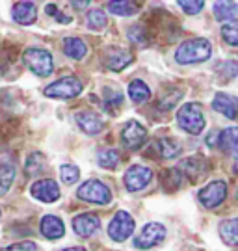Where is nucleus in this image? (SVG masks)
I'll return each mask as SVG.
<instances>
[{
    "label": "nucleus",
    "instance_id": "1",
    "mask_svg": "<svg viewBox=\"0 0 238 251\" xmlns=\"http://www.w3.org/2000/svg\"><path fill=\"white\" fill-rule=\"evenodd\" d=\"M212 56V45L205 37H194L181 43L175 50V62L181 65H192V63H203Z\"/></svg>",
    "mask_w": 238,
    "mask_h": 251
},
{
    "label": "nucleus",
    "instance_id": "2",
    "mask_svg": "<svg viewBox=\"0 0 238 251\" xmlns=\"http://www.w3.org/2000/svg\"><path fill=\"white\" fill-rule=\"evenodd\" d=\"M23 62L26 63V67L32 73H35L37 76H49L54 69L53 63V54L45 49H39V47H32V49H26L25 54H23Z\"/></svg>",
    "mask_w": 238,
    "mask_h": 251
},
{
    "label": "nucleus",
    "instance_id": "3",
    "mask_svg": "<svg viewBox=\"0 0 238 251\" xmlns=\"http://www.w3.org/2000/svg\"><path fill=\"white\" fill-rule=\"evenodd\" d=\"M177 123L179 126L186 130L188 134H199L205 128V117L199 104L194 102H188L185 106L179 108V114H177Z\"/></svg>",
    "mask_w": 238,
    "mask_h": 251
},
{
    "label": "nucleus",
    "instance_id": "4",
    "mask_svg": "<svg viewBox=\"0 0 238 251\" xmlns=\"http://www.w3.org/2000/svg\"><path fill=\"white\" fill-rule=\"evenodd\" d=\"M77 196L84 201H89V203H95V205H108L112 201V192L106 186L105 182H101L97 179L86 180L80 184Z\"/></svg>",
    "mask_w": 238,
    "mask_h": 251
},
{
    "label": "nucleus",
    "instance_id": "5",
    "mask_svg": "<svg viewBox=\"0 0 238 251\" xmlns=\"http://www.w3.org/2000/svg\"><path fill=\"white\" fill-rule=\"evenodd\" d=\"M82 93V82L75 76H63L45 88V95L51 99H73Z\"/></svg>",
    "mask_w": 238,
    "mask_h": 251
},
{
    "label": "nucleus",
    "instance_id": "6",
    "mask_svg": "<svg viewBox=\"0 0 238 251\" xmlns=\"http://www.w3.org/2000/svg\"><path fill=\"white\" fill-rule=\"evenodd\" d=\"M164 238H166V227L157 222H151L141 227L138 236L134 238V246L138 250H149V248H155L160 242H164Z\"/></svg>",
    "mask_w": 238,
    "mask_h": 251
},
{
    "label": "nucleus",
    "instance_id": "7",
    "mask_svg": "<svg viewBox=\"0 0 238 251\" xmlns=\"http://www.w3.org/2000/svg\"><path fill=\"white\" fill-rule=\"evenodd\" d=\"M197 198H199V201H201V205L205 208H216L227 198V184L223 180H212V182H209L207 186L199 190Z\"/></svg>",
    "mask_w": 238,
    "mask_h": 251
},
{
    "label": "nucleus",
    "instance_id": "8",
    "mask_svg": "<svg viewBox=\"0 0 238 251\" xmlns=\"http://www.w3.org/2000/svg\"><path fill=\"white\" fill-rule=\"evenodd\" d=\"M134 233V218L125 210H119L108 225V234L115 242H123Z\"/></svg>",
    "mask_w": 238,
    "mask_h": 251
},
{
    "label": "nucleus",
    "instance_id": "9",
    "mask_svg": "<svg viewBox=\"0 0 238 251\" xmlns=\"http://www.w3.org/2000/svg\"><path fill=\"white\" fill-rule=\"evenodd\" d=\"M121 142L127 149L138 151L147 142V128L140 121H129L121 130Z\"/></svg>",
    "mask_w": 238,
    "mask_h": 251
},
{
    "label": "nucleus",
    "instance_id": "10",
    "mask_svg": "<svg viewBox=\"0 0 238 251\" xmlns=\"http://www.w3.org/2000/svg\"><path fill=\"white\" fill-rule=\"evenodd\" d=\"M153 179V171L145 166H131L123 177V182L129 192H140Z\"/></svg>",
    "mask_w": 238,
    "mask_h": 251
},
{
    "label": "nucleus",
    "instance_id": "11",
    "mask_svg": "<svg viewBox=\"0 0 238 251\" xmlns=\"http://www.w3.org/2000/svg\"><path fill=\"white\" fill-rule=\"evenodd\" d=\"M30 194H32L35 199H39V201L54 203L56 199L60 198V186H58V182L53 179H41L32 184Z\"/></svg>",
    "mask_w": 238,
    "mask_h": 251
},
{
    "label": "nucleus",
    "instance_id": "12",
    "mask_svg": "<svg viewBox=\"0 0 238 251\" xmlns=\"http://www.w3.org/2000/svg\"><path fill=\"white\" fill-rule=\"evenodd\" d=\"M75 121H77V125L89 136L99 134V132H103V128H105L103 117L99 116L97 112H93V110H86V112L75 114Z\"/></svg>",
    "mask_w": 238,
    "mask_h": 251
},
{
    "label": "nucleus",
    "instance_id": "13",
    "mask_svg": "<svg viewBox=\"0 0 238 251\" xmlns=\"http://www.w3.org/2000/svg\"><path fill=\"white\" fill-rule=\"evenodd\" d=\"M101 227V220L95 214H79L73 218V231L79 236H91Z\"/></svg>",
    "mask_w": 238,
    "mask_h": 251
},
{
    "label": "nucleus",
    "instance_id": "14",
    "mask_svg": "<svg viewBox=\"0 0 238 251\" xmlns=\"http://www.w3.org/2000/svg\"><path fill=\"white\" fill-rule=\"evenodd\" d=\"M212 108L229 119H237V97H233L229 93H216V97L212 100Z\"/></svg>",
    "mask_w": 238,
    "mask_h": 251
},
{
    "label": "nucleus",
    "instance_id": "15",
    "mask_svg": "<svg viewBox=\"0 0 238 251\" xmlns=\"http://www.w3.org/2000/svg\"><path fill=\"white\" fill-rule=\"evenodd\" d=\"M65 233L63 222L58 216H45L41 220V234L49 240H58Z\"/></svg>",
    "mask_w": 238,
    "mask_h": 251
},
{
    "label": "nucleus",
    "instance_id": "16",
    "mask_svg": "<svg viewBox=\"0 0 238 251\" xmlns=\"http://www.w3.org/2000/svg\"><path fill=\"white\" fill-rule=\"evenodd\" d=\"M177 170L181 171V175L186 173L190 179H197V177H201L205 171L209 170V166H207V162L201 156H192V158H186V160L181 162L177 166Z\"/></svg>",
    "mask_w": 238,
    "mask_h": 251
},
{
    "label": "nucleus",
    "instance_id": "17",
    "mask_svg": "<svg viewBox=\"0 0 238 251\" xmlns=\"http://www.w3.org/2000/svg\"><path fill=\"white\" fill-rule=\"evenodd\" d=\"M11 15L19 25H32L37 15V9L34 2H17L11 9Z\"/></svg>",
    "mask_w": 238,
    "mask_h": 251
},
{
    "label": "nucleus",
    "instance_id": "18",
    "mask_svg": "<svg viewBox=\"0 0 238 251\" xmlns=\"http://www.w3.org/2000/svg\"><path fill=\"white\" fill-rule=\"evenodd\" d=\"M131 62H132V54L129 52L127 49H110L108 54H106V65L112 71H121Z\"/></svg>",
    "mask_w": 238,
    "mask_h": 251
},
{
    "label": "nucleus",
    "instance_id": "19",
    "mask_svg": "<svg viewBox=\"0 0 238 251\" xmlns=\"http://www.w3.org/2000/svg\"><path fill=\"white\" fill-rule=\"evenodd\" d=\"M63 52L73 60H82L88 52V47L80 37H65L63 39Z\"/></svg>",
    "mask_w": 238,
    "mask_h": 251
},
{
    "label": "nucleus",
    "instance_id": "20",
    "mask_svg": "<svg viewBox=\"0 0 238 251\" xmlns=\"http://www.w3.org/2000/svg\"><path fill=\"white\" fill-rule=\"evenodd\" d=\"M155 147H157V151L160 152L162 158H175L181 152V144L173 138H159Z\"/></svg>",
    "mask_w": 238,
    "mask_h": 251
},
{
    "label": "nucleus",
    "instance_id": "21",
    "mask_svg": "<svg viewBox=\"0 0 238 251\" xmlns=\"http://www.w3.org/2000/svg\"><path fill=\"white\" fill-rule=\"evenodd\" d=\"M237 2H214V15L218 21H229L235 23L237 19Z\"/></svg>",
    "mask_w": 238,
    "mask_h": 251
},
{
    "label": "nucleus",
    "instance_id": "22",
    "mask_svg": "<svg viewBox=\"0 0 238 251\" xmlns=\"http://www.w3.org/2000/svg\"><path fill=\"white\" fill-rule=\"evenodd\" d=\"M220 236L223 238V242L229 244V246H235V244H237V240H238V220L237 218H231V220L221 222Z\"/></svg>",
    "mask_w": 238,
    "mask_h": 251
},
{
    "label": "nucleus",
    "instance_id": "23",
    "mask_svg": "<svg viewBox=\"0 0 238 251\" xmlns=\"http://www.w3.org/2000/svg\"><path fill=\"white\" fill-rule=\"evenodd\" d=\"M237 145H238V130L237 126H229L220 134V147L229 151L231 154H237Z\"/></svg>",
    "mask_w": 238,
    "mask_h": 251
},
{
    "label": "nucleus",
    "instance_id": "24",
    "mask_svg": "<svg viewBox=\"0 0 238 251\" xmlns=\"http://www.w3.org/2000/svg\"><path fill=\"white\" fill-rule=\"evenodd\" d=\"M108 9L114 13V15H121V17H132L134 13L138 11V6L134 2H129V0H112L108 2Z\"/></svg>",
    "mask_w": 238,
    "mask_h": 251
},
{
    "label": "nucleus",
    "instance_id": "25",
    "mask_svg": "<svg viewBox=\"0 0 238 251\" xmlns=\"http://www.w3.org/2000/svg\"><path fill=\"white\" fill-rule=\"evenodd\" d=\"M129 95L134 102H145L151 97V90L147 88V84L141 80H132L129 84Z\"/></svg>",
    "mask_w": 238,
    "mask_h": 251
},
{
    "label": "nucleus",
    "instance_id": "26",
    "mask_svg": "<svg viewBox=\"0 0 238 251\" xmlns=\"http://www.w3.org/2000/svg\"><path fill=\"white\" fill-rule=\"evenodd\" d=\"M15 179V168L11 164H0V196H4Z\"/></svg>",
    "mask_w": 238,
    "mask_h": 251
},
{
    "label": "nucleus",
    "instance_id": "27",
    "mask_svg": "<svg viewBox=\"0 0 238 251\" xmlns=\"http://www.w3.org/2000/svg\"><path fill=\"white\" fill-rule=\"evenodd\" d=\"M121 156L115 149H106V151H101L97 156V162L101 168H106V170H114L115 166L119 164Z\"/></svg>",
    "mask_w": 238,
    "mask_h": 251
},
{
    "label": "nucleus",
    "instance_id": "28",
    "mask_svg": "<svg viewBox=\"0 0 238 251\" xmlns=\"http://www.w3.org/2000/svg\"><path fill=\"white\" fill-rule=\"evenodd\" d=\"M47 162H45L41 152H32L26 160V173L28 175H39L45 170Z\"/></svg>",
    "mask_w": 238,
    "mask_h": 251
},
{
    "label": "nucleus",
    "instance_id": "29",
    "mask_svg": "<svg viewBox=\"0 0 238 251\" xmlns=\"http://www.w3.org/2000/svg\"><path fill=\"white\" fill-rule=\"evenodd\" d=\"M60 177H62V182H65V184H75L80 177V171L77 166L65 164V166L60 168Z\"/></svg>",
    "mask_w": 238,
    "mask_h": 251
},
{
    "label": "nucleus",
    "instance_id": "30",
    "mask_svg": "<svg viewBox=\"0 0 238 251\" xmlns=\"http://www.w3.org/2000/svg\"><path fill=\"white\" fill-rule=\"evenodd\" d=\"M106 25V15L101 9H91L88 13V26L91 30H101Z\"/></svg>",
    "mask_w": 238,
    "mask_h": 251
},
{
    "label": "nucleus",
    "instance_id": "31",
    "mask_svg": "<svg viewBox=\"0 0 238 251\" xmlns=\"http://www.w3.org/2000/svg\"><path fill=\"white\" fill-rule=\"evenodd\" d=\"M103 97H105L106 106L110 108V110H114V108H117L123 102V95H121L119 91L112 90V88H105V90H103Z\"/></svg>",
    "mask_w": 238,
    "mask_h": 251
},
{
    "label": "nucleus",
    "instance_id": "32",
    "mask_svg": "<svg viewBox=\"0 0 238 251\" xmlns=\"http://www.w3.org/2000/svg\"><path fill=\"white\" fill-rule=\"evenodd\" d=\"M221 36H223V39H225L231 47H237V43H238L237 23H227V25H223V28H221Z\"/></svg>",
    "mask_w": 238,
    "mask_h": 251
},
{
    "label": "nucleus",
    "instance_id": "33",
    "mask_svg": "<svg viewBox=\"0 0 238 251\" xmlns=\"http://www.w3.org/2000/svg\"><path fill=\"white\" fill-rule=\"evenodd\" d=\"M179 6L185 9L188 15H195L203 9L205 2L203 0H179Z\"/></svg>",
    "mask_w": 238,
    "mask_h": 251
},
{
    "label": "nucleus",
    "instance_id": "34",
    "mask_svg": "<svg viewBox=\"0 0 238 251\" xmlns=\"http://www.w3.org/2000/svg\"><path fill=\"white\" fill-rule=\"evenodd\" d=\"M2 251H35V244L34 242H17V244L8 246V248H4Z\"/></svg>",
    "mask_w": 238,
    "mask_h": 251
},
{
    "label": "nucleus",
    "instance_id": "35",
    "mask_svg": "<svg viewBox=\"0 0 238 251\" xmlns=\"http://www.w3.org/2000/svg\"><path fill=\"white\" fill-rule=\"evenodd\" d=\"M73 4V8H84L86 4H89L88 0H82V2H71Z\"/></svg>",
    "mask_w": 238,
    "mask_h": 251
},
{
    "label": "nucleus",
    "instance_id": "36",
    "mask_svg": "<svg viewBox=\"0 0 238 251\" xmlns=\"http://www.w3.org/2000/svg\"><path fill=\"white\" fill-rule=\"evenodd\" d=\"M62 251H86L84 248H67V250H62Z\"/></svg>",
    "mask_w": 238,
    "mask_h": 251
},
{
    "label": "nucleus",
    "instance_id": "37",
    "mask_svg": "<svg viewBox=\"0 0 238 251\" xmlns=\"http://www.w3.org/2000/svg\"><path fill=\"white\" fill-rule=\"evenodd\" d=\"M0 214H2V212H0Z\"/></svg>",
    "mask_w": 238,
    "mask_h": 251
}]
</instances>
